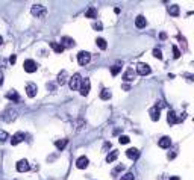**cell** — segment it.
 <instances>
[{"mask_svg":"<svg viewBox=\"0 0 194 180\" xmlns=\"http://www.w3.org/2000/svg\"><path fill=\"white\" fill-rule=\"evenodd\" d=\"M159 38H161V39H165V38H167V33H164V32L159 33Z\"/></svg>","mask_w":194,"mask_h":180,"instance_id":"b9f144b4","label":"cell"},{"mask_svg":"<svg viewBox=\"0 0 194 180\" xmlns=\"http://www.w3.org/2000/svg\"><path fill=\"white\" fill-rule=\"evenodd\" d=\"M175 157H176V153H175V151H170V153H168V159H175Z\"/></svg>","mask_w":194,"mask_h":180,"instance_id":"f35d334b","label":"cell"},{"mask_svg":"<svg viewBox=\"0 0 194 180\" xmlns=\"http://www.w3.org/2000/svg\"><path fill=\"white\" fill-rule=\"evenodd\" d=\"M21 141H24V133H21V132H17L14 136L11 138V144H12V145H17V144H20Z\"/></svg>","mask_w":194,"mask_h":180,"instance_id":"5bb4252c","label":"cell"},{"mask_svg":"<svg viewBox=\"0 0 194 180\" xmlns=\"http://www.w3.org/2000/svg\"><path fill=\"white\" fill-rule=\"evenodd\" d=\"M126 156L129 157V159H138L140 157V150L138 148H135V147H132V148H129V150H126Z\"/></svg>","mask_w":194,"mask_h":180,"instance_id":"4fadbf2b","label":"cell"},{"mask_svg":"<svg viewBox=\"0 0 194 180\" xmlns=\"http://www.w3.org/2000/svg\"><path fill=\"white\" fill-rule=\"evenodd\" d=\"M172 52H173V58H175V59H178V58H181V52H179V49H178L176 46H173V49H172Z\"/></svg>","mask_w":194,"mask_h":180,"instance_id":"f546056e","label":"cell"},{"mask_svg":"<svg viewBox=\"0 0 194 180\" xmlns=\"http://www.w3.org/2000/svg\"><path fill=\"white\" fill-rule=\"evenodd\" d=\"M90 89H91V83H90V79H84L82 83H81V88H79V91H81V96H88L90 93Z\"/></svg>","mask_w":194,"mask_h":180,"instance_id":"8992f818","label":"cell"},{"mask_svg":"<svg viewBox=\"0 0 194 180\" xmlns=\"http://www.w3.org/2000/svg\"><path fill=\"white\" fill-rule=\"evenodd\" d=\"M90 59H91V55H90L88 52H79V55H78V62H79V65H88Z\"/></svg>","mask_w":194,"mask_h":180,"instance_id":"52a82bcc","label":"cell"},{"mask_svg":"<svg viewBox=\"0 0 194 180\" xmlns=\"http://www.w3.org/2000/svg\"><path fill=\"white\" fill-rule=\"evenodd\" d=\"M167 121H168V124H170V126L176 124V123H178L176 112H173V110H168V114H167Z\"/></svg>","mask_w":194,"mask_h":180,"instance_id":"e0dca14e","label":"cell"},{"mask_svg":"<svg viewBox=\"0 0 194 180\" xmlns=\"http://www.w3.org/2000/svg\"><path fill=\"white\" fill-rule=\"evenodd\" d=\"M6 99H8V100H11V101H15V103H20V101H21L20 94L15 91V89H11V91H8V93H6Z\"/></svg>","mask_w":194,"mask_h":180,"instance_id":"ba28073f","label":"cell"},{"mask_svg":"<svg viewBox=\"0 0 194 180\" xmlns=\"http://www.w3.org/2000/svg\"><path fill=\"white\" fill-rule=\"evenodd\" d=\"M111 91H109V89H102V91H100V99H103V100H109L111 99Z\"/></svg>","mask_w":194,"mask_h":180,"instance_id":"4316f807","label":"cell"},{"mask_svg":"<svg viewBox=\"0 0 194 180\" xmlns=\"http://www.w3.org/2000/svg\"><path fill=\"white\" fill-rule=\"evenodd\" d=\"M2 44H3V38H2V36H0V46H2Z\"/></svg>","mask_w":194,"mask_h":180,"instance_id":"bcb514c9","label":"cell"},{"mask_svg":"<svg viewBox=\"0 0 194 180\" xmlns=\"http://www.w3.org/2000/svg\"><path fill=\"white\" fill-rule=\"evenodd\" d=\"M117 157H118V151H117V150H112V151L106 156V162H114V161H117Z\"/></svg>","mask_w":194,"mask_h":180,"instance_id":"7402d4cb","label":"cell"},{"mask_svg":"<svg viewBox=\"0 0 194 180\" xmlns=\"http://www.w3.org/2000/svg\"><path fill=\"white\" fill-rule=\"evenodd\" d=\"M85 15H87L88 18H96V17H97V9H96V8H90V9L85 12Z\"/></svg>","mask_w":194,"mask_h":180,"instance_id":"83f0119b","label":"cell"},{"mask_svg":"<svg viewBox=\"0 0 194 180\" xmlns=\"http://www.w3.org/2000/svg\"><path fill=\"white\" fill-rule=\"evenodd\" d=\"M67 144H68V139H59V141H56V142H55V145H56V148H58V150H64Z\"/></svg>","mask_w":194,"mask_h":180,"instance_id":"484cf974","label":"cell"},{"mask_svg":"<svg viewBox=\"0 0 194 180\" xmlns=\"http://www.w3.org/2000/svg\"><path fill=\"white\" fill-rule=\"evenodd\" d=\"M168 12H170V15L178 17V15H179V6H178V5H170V6H168Z\"/></svg>","mask_w":194,"mask_h":180,"instance_id":"44dd1931","label":"cell"},{"mask_svg":"<svg viewBox=\"0 0 194 180\" xmlns=\"http://www.w3.org/2000/svg\"><path fill=\"white\" fill-rule=\"evenodd\" d=\"M24 71H26V73H35L37 71V68H38V67H37V62L35 61H32V59H26V61H24Z\"/></svg>","mask_w":194,"mask_h":180,"instance_id":"5b68a950","label":"cell"},{"mask_svg":"<svg viewBox=\"0 0 194 180\" xmlns=\"http://www.w3.org/2000/svg\"><path fill=\"white\" fill-rule=\"evenodd\" d=\"M96 44H97V47H99L100 50H105V49L108 47V44H106V41H105L103 38H97V39H96Z\"/></svg>","mask_w":194,"mask_h":180,"instance_id":"cb8c5ba5","label":"cell"},{"mask_svg":"<svg viewBox=\"0 0 194 180\" xmlns=\"http://www.w3.org/2000/svg\"><path fill=\"white\" fill-rule=\"evenodd\" d=\"M120 71H121V62H117V64H114L111 67V74L112 76H117Z\"/></svg>","mask_w":194,"mask_h":180,"instance_id":"ffe728a7","label":"cell"},{"mask_svg":"<svg viewBox=\"0 0 194 180\" xmlns=\"http://www.w3.org/2000/svg\"><path fill=\"white\" fill-rule=\"evenodd\" d=\"M2 83H3V74L0 73V85H2Z\"/></svg>","mask_w":194,"mask_h":180,"instance_id":"f6af8a7d","label":"cell"},{"mask_svg":"<svg viewBox=\"0 0 194 180\" xmlns=\"http://www.w3.org/2000/svg\"><path fill=\"white\" fill-rule=\"evenodd\" d=\"M158 145H159L161 148H168L170 145H172V139H170L168 136H162V138L159 139Z\"/></svg>","mask_w":194,"mask_h":180,"instance_id":"ac0fdd59","label":"cell"},{"mask_svg":"<svg viewBox=\"0 0 194 180\" xmlns=\"http://www.w3.org/2000/svg\"><path fill=\"white\" fill-rule=\"evenodd\" d=\"M121 88H123L125 91H129V89H131V86H129L128 83H123V86H121Z\"/></svg>","mask_w":194,"mask_h":180,"instance_id":"ab89813d","label":"cell"},{"mask_svg":"<svg viewBox=\"0 0 194 180\" xmlns=\"http://www.w3.org/2000/svg\"><path fill=\"white\" fill-rule=\"evenodd\" d=\"M81 83H82V77H81V74H73L71 76V79H70V88L71 89H75V91H76V89H79L81 88Z\"/></svg>","mask_w":194,"mask_h":180,"instance_id":"3957f363","label":"cell"},{"mask_svg":"<svg viewBox=\"0 0 194 180\" xmlns=\"http://www.w3.org/2000/svg\"><path fill=\"white\" fill-rule=\"evenodd\" d=\"M17 117H18V114H17V110H15L14 107H8V109H5V110H3V114H2V120L6 121V123H12V121H15Z\"/></svg>","mask_w":194,"mask_h":180,"instance_id":"6da1fadb","label":"cell"},{"mask_svg":"<svg viewBox=\"0 0 194 180\" xmlns=\"http://www.w3.org/2000/svg\"><path fill=\"white\" fill-rule=\"evenodd\" d=\"M50 47L55 50V53H62V52H64V47L61 46V44H58V42H53V41H52V42H50Z\"/></svg>","mask_w":194,"mask_h":180,"instance_id":"d4e9b609","label":"cell"},{"mask_svg":"<svg viewBox=\"0 0 194 180\" xmlns=\"http://www.w3.org/2000/svg\"><path fill=\"white\" fill-rule=\"evenodd\" d=\"M15 61H17V56H15V55H12V56L9 58V64H11V65H14V64H15Z\"/></svg>","mask_w":194,"mask_h":180,"instance_id":"8d00e7d4","label":"cell"},{"mask_svg":"<svg viewBox=\"0 0 194 180\" xmlns=\"http://www.w3.org/2000/svg\"><path fill=\"white\" fill-rule=\"evenodd\" d=\"M61 46L64 49H71V47H75V41H73V38H70V36H62Z\"/></svg>","mask_w":194,"mask_h":180,"instance_id":"9c48e42d","label":"cell"},{"mask_svg":"<svg viewBox=\"0 0 194 180\" xmlns=\"http://www.w3.org/2000/svg\"><path fill=\"white\" fill-rule=\"evenodd\" d=\"M185 118H187V114H181V115H179V118H178V123H181V121H184Z\"/></svg>","mask_w":194,"mask_h":180,"instance_id":"74e56055","label":"cell"},{"mask_svg":"<svg viewBox=\"0 0 194 180\" xmlns=\"http://www.w3.org/2000/svg\"><path fill=\"white\" fill-rule=\"evenodd\" d=\"M26 94H28V97H35L37 96V85L35 83H28L26 85Z\"/></svg>","mask_w":194,"mask_h":180,"instance_id":"7c38bea8","label":"cell"},{"mask_svg":"<svg viewBox=\"0 0 194 180\" xmlns=\"http://www.w3.org/2000/svg\"><path fill=\"white\" fill-rule=\"evenodd\" d=\"M135 26H137L138 29H144L146 26H147V21H146V18H144L143 15H138V17L135 18Z\"/></svg>","mask_w":194,"mask_h":180,"instance_id":"9a60e30c","label":"cell"},{"mask_svg":"<svg viewBox=\"0 0 194 180\" xmlns=\"http://www.w3.org/2000/svg\"><path fill=\"white\" fill-rule=\"evenodd\" d=\"M88 164H90V161H88L87 156H81L79 159L76 161V167H78L79 170H85V168L88 167Z\"/></svg>","mask_w":194,"mask_h":180,"instance_id":"8fae6325","label":"cell"},{"mask_svg":"<svg viewBox=\"0 0 194 180\" xmlns=\"http://www.w3.org/2000/svg\"><path fill=\"white\" fill-rule=\"evenodd\" d=\"M29 168H31V165H29V162H28L26 159H21V161H18V162H17V170H18L20 173L29 171Z\"/></svg>","mask_w":194,"mask_h":180,"instance_id":"30bf717a","label":"cell"},{"mask_svg":"<svg viewBox=\"0 0 194 180\" xmlns=\"http://www.w3.org/2000/svg\"><path fill=\"white\" fill-rule=\"evenodd\" d=\"M93 29H94V30H102V29H103V24L100 23V21H96V23L93 24Z\"/></svg>","mask_w":194,"mask_h":180,"instance_id":"d6a6232c","label":"cell"},{"mask_svg":"<svg viewBox=\"0 0 194 180\" xmlns=\"http://www.w3.org/2000/svg\"><path fill=\"white\" fill-rule=\"evenodd\" d=\"M135 79V71L132 70V68H128L126 71H125V74H123V80L125 82H132Z\"/></svg>","mask_w":194,"mask_h":180,"instance_id":"2e32d148","label":"cell"},{"mask_svg":"<svg viewBox=\"0 0 194 180\" xmlns=\"http://www.w3.org/2000/svg\"><path fill=\"white\" fill-rule=\"evenodd\" d=\"M150 71H152V68H150L147 64H144V62H138V64H137V73H138V74L147 76V74H150Z\"/></svg>","mask_w":194,"mask_h":180,"instance_id":"277c9868","label":"cell"},{"mask_svg":"<svg viewBox=\"0 0 194 180\" xmlns=\"http://www.w3.org/2000/svg\"><path fill=\"white\" fill-rule=\"evenodd\" d=\"M149 114H150V118H152L153 121H158V120H159V107L153 106V107L149 110Z\"/></svg>","mask_w":194,"mask_h":180,"instance_id":"d6986e66","label":"cell"},{"mask_svg":"<svg viewBox=\"0 0 194 180\" xmlns=\"http://www.w3.org/2000/svg\"><path fill=\"white\" fill-rule=\"evenodd\" d=\"M109 147H111V144H109V142H106V144H105V145H103V148H105V150H108V148H109Z\"/></svg>","mask_w":194,"mask_h":180,"instance_id":"7bdbcfd3","label":"cell"},{"mask_svg":"<svg viewBox=\"0 0 194 180\" xmlns=\"http://www.w3.org/2000/svg\"><path fill=\"white\" fill-rule=\"evenodd\" d=\"M8 138H9L8 132H5V130H0V144L6 142V141H8Z\"/></svg>","mask_w":194,"mask_h":180,"instance_id":"f1b7e54d","label":"cell"},{"mask_svg":"<svg viewBox=\"0 0 194 180\" xmlns=\"http://www.w3.org/2000/svg\"><path fill=\"white\" fill-rule=\"evenodd\" d=\"M184 77H187L188 80H191V82H194V74H190V73H185V74H184Z\"/></svg>","mask_w":194,"mask_h":180,"instance_id":"d590c367","label":"cell"},{"mask_svg":"<svg viewBox=\"0 0 194 180\" xmlns=\"http://www.w3.org/2000/svg\"><path fill=\"white\" fill-rule=\"evenodd\" d=\"M118 141H120V144H128V142L131 141V138H129V136H126V135H121Z\"/></svg>","mask_w":194,"mask_h":180,"instance_id":"1f68e13d","label":"cell"},{"mask_svg":"<svg viewBox=\"0 0 194 180\" xmlns=\"http://www.w3.org/2000/svg\"><path fill=\"white\" fill-rule=\"evenodd\" d=\"M31 14L34 15V17H37V18H44L46 15H47V9L43 6V5H34L32 6V9H31Z\"/></svg>","mask_w":194,"mask_h":180,"instance_id":"7a4b0ae2","label":"cell"},{"mask_svg":"<svg viewBox=\"0 0 194 180\" xmlns=\"http://www.w3.org/2000/svg\"><path fill=\"white\" fill-rule=\"evenodd\" d=\"M152 53H153V56H155L156 59H162V52H161L159 49H153Z\"/></svg>","mask_w":194,"mask_h":180,"instance_id":"4dcf8cb0","label":"cell"},{"mask_svg":"<svg viewBox=\"0 0 194 180\" xmlns=\"http://www.w3.org/2000/svg\"><path fill=\"white\" fill-rule=\"evenodd\" d=\"M121 180H134V174L132 173H126L123 177H121Z\"/></svg>","mask_w":194,"mask_h":180,"instance_id":"836d02e7","label":"cell"},{"mask_svg":"<svg viewBox=\"0 0 194 180\" xmlns=\"http://www.w3.org/2000/svg\"><path fill=\"white\" fill-rule=\"evenodd\" d=\"M170 180H181L178 176H173V177H170Z\"/></svg>","mask_w":194,"mask_h":180,"instance_id":"ee69618b","label":"cell"},{"mask_svg":"<svg viewBox=\"0 0 194 180\" xmlns=\"http://www.w3.org/2000/svg\"><path fill=\"white\" fill-rule=\"evenodd\" d=\"M58 83L59 85H65L67 83V71H61L58 74Z\"/></svg>","mask_w":194,"mask_h":180,"instance_id":"603a6c76","label":"cell"},{"mask_svg":"<svg viewBox=\"0 0 194 180\" xmlns=\"http://www.w3.org/2000/svg\"><path fill=\"white\" fill-rule=\"evenodd\" d=\"M47 88L50 89V91H53V89H55V85H53V83H48V85H47Z\"/></svg>","mask_w":194,"mask_h":180,"instance_id":"60d3db41","label":"cell"},{"mask_svg":"<svg viewBox=\"0 0 194 180\" xmlns=\"http://www.w3.org/2000/svg\"><path fill=\"white\" fill-rule=\"evenodd\" d=\"M123 170H125V167H123V165H118L117 168H114V170H112V176H115L117 173H120V171H123Z\"/></svg>","mask_w":194,"mask_h":180,"instance_id":"e575fe53","label":"cell"}]
</instances>
